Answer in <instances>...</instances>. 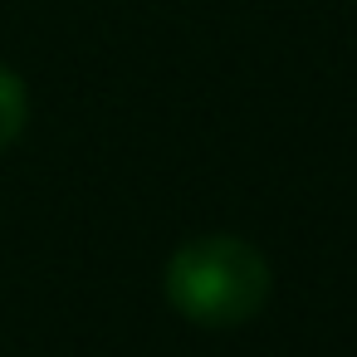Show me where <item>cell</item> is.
Wrapping results in <instances>:
<instances>
[{"label":"cell","instance_id":"2","mask_svg":"<svg viewBox=\"0 0 357 357\" xmlns=\"http://www.w3.org/2000/svg\"><path fill=\"white\" fill-rule=\"evenodd\" d=\"M30 123V93H25V79L10 69V64H0V152H6Z\"/></svg>","mask_w":357,"mask_h":357},{"label":"cell","instance_id":"1","mask_svg":"<svg viewBox=\"0 0 357 357\" xmlns=\"http://www.w3.org/2000/svg\"><path fill=\"white\" fill-rule=\"evenodd\" d=\"M269 284V259L240 235H196L162 274L167 303L196 328H245L264 313Z\"/></svg>","mask_w":357,"mask_h":357}]
</instances>
